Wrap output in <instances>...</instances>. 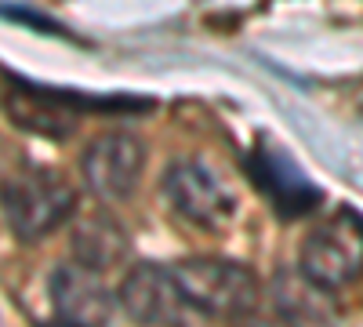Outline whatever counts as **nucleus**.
Masks as SVG:
<instances>
[{
    "label": "nucleus",
    "mask_w": 363,
    "mask_h": 327,
    "mask_svg": "<svg viewBox=\"0 0 363 327\" xmlns=\"http://www.w3.org/2000/svg\"><path fill=\"white\" fill-rule=\"evenodd\" d=\"M174 284L193 313L236 320L258 309L262 284L244 262L233 258H186L171 265Z\"/></svg>",
    "instance_id": "f257e3e1"
},
{
    "label": "nucleus",
    "mask_w": 363,
    "mask_h": 327,
    "mask_svg": "<svg viewBox=\"0 0 363 327\" xmlns=\"http://www.w3.org/2000/svg\"><path fill=\"white\" fill-rule=\"evenodd\" d=\"M0 207L18 240H44L58 226L73 218L77 193L62 174L29 167L15 178H8L0 189Z\"/></svg>",
    "instance_id": "f03ea898"
},
{
    "label": "nucleus",
    "mask_w": 363,
    "mask_h": 327,
    "mask_svg": "<svg viewBox=\"0 0 363 327\" xmlns=\"http://www.w3.org/2000/svg\"><path fill=\"white\" fill-rule=\"evenodd\" d=\"M298 270L327 291L352 284L363 273V215L342 207L335 218L316 226L298 251Z\"/></svg>",
    "instance_id": "7ed1b4c3"
},
{
    "label": "nucleus",
    "mask_w": 363,
    "mask_h": 327,
    "mask_svg": "<svg viewBox=\"0 0 363 327\" xmlns=\"http://www.w3.org/2000/svg\"><path fill=\"white\" fill-rule=\"evenodd\" d=\"M164 196L174 207L178 218H186L193 226H203V229H218L236 215V196H233L229 182L211 164H203L196 157L174 160L167 167Z\"/></svg>",
    "instance_id": "20e7f679"
},
{
    "label": "nucleus",
    "mask_w": 363,
    "mask_h": 327,
    "mask_svg": "<svg viewBox=\"0 0 363 327\" xmlns=\"http://www.w3.org/2000/svg\"><path fill=\"white\" fill-rule=\"evenodd\" d=\"M142 171H145V145L138 135H128V131L99 135L80 157V174L99 200L131 196Z\"/></svg>",
    "instance_id": "39448f33"
},
{
    "label": "nucleus",
    "mask_w": 363,
    "mask_h": 327,
    "mask_svg": "<svg viewBox=\"0 0 363 327\" xmlns=\"http://www.w3.org/2000/svg\"><path fill=\"white\" fill-rule=\"evenodd\" d=\"M51 306L62 323H84V327L113 323L120 309L116 294L102 284V273L87 270L80 262L58 265L51 273Z\"/></svg>",
    "instance_id": "423d86ee"
},
{
    "label": "nucleus",
    "mask_w": 363,
    "mask_h": 327,
    "mask_svg": "<svg viewBox=\"0 0 363 327\" xmlns=\"http://www.w3.org/2000/svg\"><path fill=\"white\" fill-rule=\"evenodd\" d=\"M116 302L138 323H182L189 313L186 299H182V291L174 284V273L160 270L153 262L131 265L128 277L120 280Z\"/></svg>",
    "instance_id": "0eeeda50"
},
{
    "label": "nucleus",
    "mask_w": 363,
    "mask_h": 327,
    "mask_svg": "<svg viewBox=\"0 0 363 327\" xmlns=\"http://www.w3.org/2000/svg\"><path fill=\"white\" fill-rule=\"evenodd\" d=\"M247 171L255 178V186L277 204V211L287 218H298L313 211L320 204V189L309 182V174L301 171L280 145H262V150L251 153Z\"/></svg>",
    "instance_id": "6e6552de"
},
{
    "label": "nucleus",
    "mask_w": 363,
    "mask_h": 327,
    "mask_svg": "<svg viewBox=\"0 0 363 327\" xmlns=\"http://www.w3.org/2000/svg\"><path fill=\"white\" fill-rule=\"evenodd\" d=\"M128 251H131V244H128L124 226L106 218V215L84 218L73 233V258L95 273H109L113 265H120L128 258Z\"/></svg>",
    "instance_id": "1a4fd4ad"
},
{
    "label": "nucleus",
    "mask_w": 363,
    "mask_h": 327,
    "mask_svg": "<svg viewBox=\"0 0 363 327\" xmlns=\"http://www.w3.org/2000/svg\"><path fill=\"white\" fill-rule=\"evenodd\" d=\"M272 302H277V313L284 320H294V323H320V320H330L338 309H335V299L330 291L313 284L306 273H284L272 287Z\"/></svg>",
    "instance_id": "9d476101"
}]
</instances>
